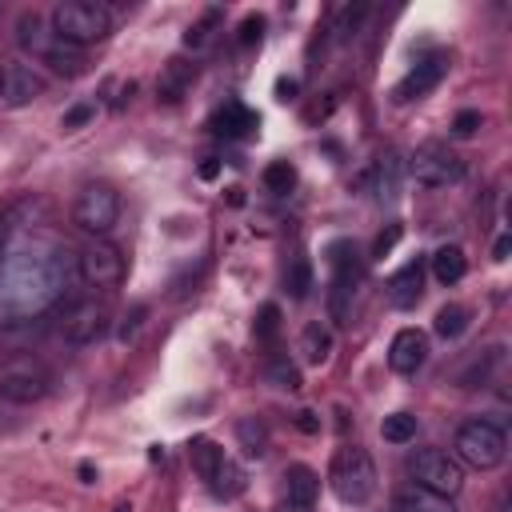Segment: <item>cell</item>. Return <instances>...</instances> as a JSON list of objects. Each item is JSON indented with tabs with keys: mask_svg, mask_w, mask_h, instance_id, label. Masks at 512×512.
I'll use <instances>...</instances> for the list:
<instances>
[{
	"mask_svg": "<svg viewBox=\"0 0 512 512\" xmlns=\"http://www.w3.org/2000/svg\"><path fill=\"white\" fill-rule=\"evenodd\" d=\"M396 240H400V224H388V232H380V236H376V244H372V256H376V260H384V256L396 248Z\"/></svg>",
	"mask_w": 512,
	"mask_h": 512,
	"instance_id": "38",
	"label": "cell"
},
{
	"mask_svg": "<svg viewBox=\"0 0 512 512\" xmlns=\"http://www.w3.org/2000/svg\"><path fill=\"white\" fill-rule=\"evenodd\" d=\"M284 492H288V504H292V508L308 512V508L316 504V496H320V476H316L308 464H292V468L284 472Z\"/></svg>",
	"mask_w": 512,
	"mask_h": 512,
	"instance_id": "15",
	"label": "cell"
},
{
	"mask_svg": "<svg viewBox=\"0 0 512 512\" xmlns=\"http://www.w3.org/2000/svg\"><path fill=\"white\" fill-rule=\"evenodd\" d=\"M216 168H220V164H216V160H212V156H208V160H204V164H200V176H204V180H212V176H216Z\"/></svg>",
	"mask_w": 512,
	"mask_h": 512,
	"instance_id": "43",
	"label": "cell"
},
{
	"mask_svg": "<svg viewBox=\"0 0 512 512\" xmlns=\"http://www.w3.org/2000/svg\"><path fill=\"white\" fill-rule=\"evenodd\" d=\"M268 380H272L276 388H288V392H292V388H300V372H296V364H292V360H284V356L268 364Z\"/></svg>",
	"mask_w": 512,
	"mask_h": 512,
	"instance_id": "33",
	"label": "cell"
},
{
	"mask_svg": "<svg viewBox=\"0 0 512 512\" xmlns=\"http://www.w3.org/2000/svg\"><path fill=\"white\" fill-rule=\"evenodd\" d=\"M48 20H52V36H60L76 48L100 44L112 32V8L100 0H60Z\"/></svg>",
	"mask_w": 512,
	"mask_h": 512,
	"instance_id": "2",
	"label": "cell"
},
{
	"mask_svg": "<svg viewBox=\"0 0 512 512\" xmlns=\"http://www.w3.org/2000/svg\"><path fill=\"white\" fill-rule=\"evenodd\" d=\"M0 76H4V64H0Z\"/></svg>",
	"mask_w": 512,
	"mask_h": 512,
	"instance_id": "47",
	"label": "cell"
},
{
	"mask_svg": "<svg viewBox=\"0 0 512 512\" xmlns=\"http://www.w3.org/2000/svg\"><path fill=\"white\" fill-rule=\"evenodd\" d=\"M280 332V308L276 304H260V312H256V336L260 340H272Z\"/></svg>",
	"mask_w": 512,
	"mask_h": 512,
	"instance_id": "34",
	"label": "cell"
},
{
	"mask_svg": "<svg viewBox=\"0 0 512 512\" xmlns=\"http://www.w3.org/2000/svg\"><path fill=\"white\" fill-rule=\"evenodd\" d=\"M392 512H456V508H452L448 496H436V492H428L420 484H404L392 496Z\"/></svg>",
	"mask_w": 512,
	"mask_h": 512,
	"instance_id": "16",
	"label": "cell"
},
{
	"mask_svg": "<svg viewBox=\"0 0 512 512\" xmlns=\"http://www.w3.org/2000/svg\"><path fill=\"white\" fill-rule=\"evenodd\" d=\"M328 484H332V492L344 504H364L376 492V464H372V456L364 448H356V444L336 448L332 468H328Z\"/></svg>",
	"mask_w": 512,
	"mask_h": 512,
	"instance_id": "4",
	"label": "cell"
},
{
	"mask_svg": "<svg viewBox=\"0 0 512 512\" xmlns=\"http://www.w3.org/2000/svg\"><path fill=\"white\" fill-rule=\"evenodd\" d=\"M276 92H280V100H292V92H296V80H276Z\"/></svg>",
	"mask_w": 512,
	"mask_h": 512,
	"instance_id": "42",
	"label": "cell"
},
{
	"mask_svg": "<svg viewBox=\"0 0 512 512\" xmlns=\"http://www.w3.org/2000/svg\"><path fill=\"white\" fill-rule=\"evenodd\" d=\"M208 488L216 492V496H224V500H232V496H240L244 492V472L224 456V464L216 468V476L208 480Z\"/></svg>",
	"mask_w": 512,
	"mask_h": 512,
	"instance_id": "28",
	"label": "cell"
},
{
	"mask_svg": "<svg viewBox=\"0 0 512 512\" xmlns=\"http://www.w3.org/2000/svg\"><path fill=\"white\" fill-rule=\"evenodd\" d=\"M16 40H20V48H28V52H44L48 48V40H52V32H44V20L36 16V12H24L20 20H16Z\"/></svg>",
	"mask_w": 512,
	"mask_h": 512,
	"instance_id": "23",
	"label": "cell"
},
{
	"mask_svg": "<svg viewBox=\"0 0 512 512\" xmlns=\"http://www.w3.org/2000/svg\"><path fill=\"white\" fill-rule=\"evenodd\" d=\"M192 76H196V68H192V64L172 60V64L164 68L160 84H156V96H160L164 104H180V100H184V92H188V84H192Z\"/></svg>",
	"mask_w": 512,
	"mask_h": 512,
	"instance_id": "20",
	"label": "cell"
},
{
	"mask_svg": "<svg viewBox=\"0 0 512 512\" xmlns=\"http://www.w3.org/2000/svg\"><path fill=\"white\" fill-rule=\"evenodd\" d=\"M256 124H260V116H256L252 108L236 104V100H228V104H224V108L212 116V128H216L220 136H248Z\"/></svg>",
	"mask_w": 512,
	"mask_h": 512,
	"instance_id": "19",
	"label": "cell"
},
{
	"mask_svg": "<svg viewBox=\"0 0 512 512\" xmlns=\"http://www.w3.org/2000/svg\"><path fill=\"white\" fill-rule=\"evenodd\" d=\"M36 96H44V76L32 72L28 64H4V76H0V104H4V108H24V104H32Z\"/></svg>",
	"mask_w": 512,
	"mask_h": 512,
	"instance_id": "14",
	"label": "cell"
},
{
	"mask_svg": "<svg viewBox=\"0 0 512 512\" xmlns=\"http://www.w3.org/2000/svg\"><path fill=\"white\" fill-rule=\"evenodd\" d=\"M292 184H296V168H292L288 160H272V164L264 168V188H268V192L284 196V192H292Z\"/></svg>",
	"mask_w": 512,
	"mask_h": 512,
	"instance_id": "32",
	"label": "cell"
},
{
	"mask_svg": "<svg viewBox=\"0 0 512 512\" xmlns=\"http://www.w3.org/2000/svg\"><path fill=\"white\" fill-rule=\"evenodd\" d=\"M92 116H96V108H92V104H76V108H68V112H64V120H60V124H64V128H80V124H84V120H92Z\"/></svg>",
	"mask_w": 512,
	"mask_h": 512,
	"instance_id": "40",
	"label": "cell"
},
{
	"mask_svg": "<svg viewBox=\"0 0 512 512\" xmlns=\"http://www.w3.org/2000/svg\"><path fill=\"white\" fill-rule=\"evenodd\" d=\"M364 16H368V4H344V8H336V20H332L336 40H352L360 32Z\"/></svg>",
	"mask_w": 512,
	"mask_h": 512,
	"instance_id": "29",
	"label": "cell"
},
{
	"mask_svg": "<svg viewBox=\"0 0 512 512\" xmlns=\"http://www.w3.org/2000/svg\"><path fill=\"white\" fill-rule=\"evenodd\" d=\"M284 288H288V296L292 300H304L308 296V288H312V264H308V256H292L288 260V268H284Z\"/></svg>",
	"mask_w": 512,
	"mask_h": 512,
	"instance_id": "26",
	"label": "cell"
},
{
	"mask_svg": "<svg viewBox=\"0 0 512 512\" xmlns=\"http://www.w3.org/2000/svg\"><path fill=\"white\" fill-rule=\"evenodd\" d=\"M428 360V336L420 328H400L388 344V368L396 376H416Z\"/></svg>",
	"mask_w": 512,
	"mask_h": 512,
	"instance_id": "13",
	"label": "cell"
},
{
	"mask_svg": "<svg viewBox=\"0 0 512 512\" xmlns=\"http://www.w3.org/2000/svg\"><path fill=\"white\" fill-rule=\"evenodd\" d=\"M76 272V256L52 232H20L0 256V320L20 324L48 312Z\"/></svg>",
	"mask_w": 512,
	"mask_h": 512,
	"instance_id": "1",
	"label": "cell"
},
{
	"mask_svg": "<svg viewBox=\"0 0 512 512\" xmlns=\"http://www.w3.org/2000/svg\"><path fill=\"white\" fill-rule=\"evenodd\" d=\"M40 60H44L56 76H68V80L84 72V48H76V44L60 40V36H52V40H48V48L40 52Z\"/></svg>",
	"mask_w": 512,
	"mask_h": 512,
	"instance_id": "17",
	"label": "cell"
},
{
	"mask_svg": "<svg viewBox=\"0 0 512 512\" xmlns=\"http://www.w3.org/2000/svg\"><path fill=\"white\" fill-rule=\"evenodd\" d=\"M452 448H456V460H460V464H468V468H476V472H488V468L504 464V456H508V436H504L500 424L476 416V420H464V424L456 428Z\"/></svg>",
	"mask_w": 512,
	"mask_h": 512,
	"instance_id": "3",
	"label": "cell"
},
{
	"mask_svg": "<svg viewBox=\"0 0 512 512\" xmlns=\"http://www.w3.org/2000/svg\"><path fill=\"white\" fill-rule=\"evenodd\" d=\"M496 260H508V236L496 240Z\"/></svg>",
	"mask_w": 512,
	"mask_h": 512,
	"instance_id": "44",
	"label": "cell"
},
{
	"mask_svg": "<svg viewBox=\"0 0 512 512\" xmlns=\"http://www.w3.org/2000/svg\"><path fill=\"white\" fill-rule=\"evenodd\" d=\"M416 416L412 412H392V416H384V424H380V436L388 440V444H408V440H416Z\"/></svg>",
	"mask_w": 512,
	"mask_h": 512,
	"instance_id": "27",
	"label": "cell"
},
{
	"mask_svg": "<svg viewBox=\"0 0 512 512\" xmlns=\"http://www.w3.org/2000/svg\"><path fill=\"white\" fill-rule=\"evenodd\" d=\"M420 284H424V260L416 256V260H408V264L392 276V284H388V288H392V292H388L392 304H396V308H412V304L420 300Z\"/></svg>",
	"mask_w": 512,
	"mask_h": 512,
	"instance_id": "18",
	"label": "cell"
},
{
	"mask_svg": "<svg viewBox=\"0 0 512 512\" xmlns=\"http://www.w3.org/2000/svg\"><path fill=\"white\" fill-rule=\"evenodd\" d=\"M188 456H192V468L200 472V480H212L216 468L224 464V448H220L216 440H208V436H196V440L188 444Z\"/></svg>",
	"mask_w": 512,
	"mask_h": 512,
	"instance_id": "22",
	"label": "cell"
},
{
	"mask_svg": "<svg viewBox=\"0 0 512 512\" xmlns=\"http://www.w3.org/2000/svg\"><path fill=\"white\" fill-rule=\"evenodd\" d=\"M260 32H264V16H248V20L240 24V44L252 48V44L260 40Z\"/></svg>",
	"mask_w": 512,
	"mask_h": 512,
	"instance_id": "39",
	"label": "cell"
},
{
	"mask_svg": "<svg viewBox=\"0 0 512 512\" xmlns=\"http://www.w3.org/2000/svg\"><path fill=\"white\" fill-rule=\"evenodd\" d=\"M328 264H332V288H328V312L336 324H348L352 316V296L360 284V256L352 240H332L328 244Z\"/></svg>",
	"mask_w": 512,
	"mask_h": 512,
	"instance_id": "6",
	"label": "cell"
},
{
	"mask_svg": "<svg viewBox=\"0 0 512 512\" xmlns=\"http://www.w3.org/2000/svg\"><path fill=\"white\" fill-rule=\"evenodd\" d=\"M444 72H448V52H428V56L416 60V64L408 68V76L392 88V100H396V104H412V100L428 96V92L444 80Z\"/></svg>",
	"mask_w": 512,
	"mask_h": 512,
	"instance_id": "12",
	"label": "cell"
},
{
	"mask_svg": "<svg viewBox=\"0 0 512 512\" xmlns=\"http://www.w3.org/2000/svg\"><path fill=\"white\" fill-rule=\"evenodd\" d=\"M464 272H468L464 248L444 244V248H436V252H432V276H436L440 284H456V280H464Z\"/></svg>",
	"mask_w": 512,
	"mask_h": 512,
	"instance_id": "21",
	"label": "cell"
},
{
	"mask_svg": "<svg viewBox=\"0 0 512 512\" xmlns=\"http://www.w3.org/2000/svg\"><path fill=\"white\" fill-rule=\"evenodd\" d=\"M236 440L248 456H264L268 452V424L256 416H244V420H236Z\"/></svg>",
	"mask_w": 512,
	"mask_h": 512,
	"instance_id": "24",
	"label": "cell"
},
{
	"mask_svg": "<svg viewBox=\"0 0 512 512\" xmlns=\"http://www.w3.org/2000/svg\"><path fill=\"white\" fill-rule=\"evenodd\" d=\"M112 512H132V504H128V500H120V504H112Z\"/></svg>",
	"mask_w": 512,
	"mask_h": 512,
	"instance_id": "45",
	"label": "cell"
},
{
	"mask_svg": "<svg viewBox=\"0 0 512 512\" xmlns=\"http://www.w3.org/2000/svg\"><path fill=\"white\" fill-rule=\"evenodd\" d=\"M108 324H112L108 304L96 300V296H84V300H76V304L64 312L60 332H64V340H68L72 348H88V344H96V340L108 332Z\"/></svg>",
	"mask_w": 512,
	"mask_h": 512,
	"instance_id": "11",
	"label": "cell"
},
{
	"mask_svg": "<svg viewBox=\"0 0 512 512\" xmlns=\"http://www.w3.org/2000/svg\"><path fill=\"white\" fill-rule=\"evenodd\" d=\"M400 156L396 152H388L380 164H376V176H380V196H392L396 192V172H400V164H396Z\"/></svg>",
	"mask_w": 512,
	"mask_h": 512,
	"instance_id": "35",
	"label": "cell"
},
{
	"mask_svg": "<svg viewBox=\"0 0 512 512\" xmlns=\"http://www.w3.org/2000/svg\"><path fill=\"white\" fill-rule=\"evenodd\" d=\"M296 424H300L304 432H316V428H320V420H316V412H300V416H296Z\"/></svg>",
	"mask_w": 512,
	"mask_h": 512,
	"instance_id": "41",
	"label": "cell"
},
{
	"mask_svg": "<svg viewBox=\"0 0 512 512\" xmlns=\"http://www.w3.org/2000/svg\"><path fill=\"white\" fill-rule=\"evenodd\" d=\"M408 476H412V484H420V488H428L436 496H448V500L464 488V464L456 456L440 452V448L412 452L408 456Z\"/></svg>",
	"mask_w": 512,
	"mask_h": 512,
	"instance_id": "8",
	"label": "cell"
},
{
	"mask_svg": "<svg viewBox=\"0 0 512 512\" xmlns=\"http://www.w3.org/2000/svg\"><path fill=\"white\" fill-rule=\"evenodd\" d=\"M480 124H484V116H480L476 108H464V112H456V120H452V136L468 140V136H476Z\"/></svg>",
	"mask_w": 512,
	"mask_h": 512,
	"instance_id": "36",
	"label": "cell"
},
{
	"mask_svg": "<svg viewBox=\"0 0 512 512\" xmlns=\"http://www.w3.org/2000/svg\"><path fill=\"white\" fill-rule=\"evenodd\" d=\"M72 220L76 228H84L88 236H104L112 232V224L120 220V192L104 180H88L80 192H76V204H72Z\"/></svg>",
	"mask_w": 512,
	"mask_h": 512,
	"instance_id": "7",
	"label": "cell"
},
{
	"mask_svg": "<svg viewBox=\"0 0 512 512\" xmlns=\"http://www.w3.org/2000/svg\"><path fill=\"white\" fill-rule=\"evenodd\" d=\"M4 220H8V216H4V212H0V236H4V228H8V224H4Z\"/></svg>",
	"mask_w": 512,
	"mask_h": 512,
	"instance_id": "46",
	"label": "cell"
},
{
	"mask_svg": "<svg viewBox=\"0 0 512 512\" xmlns=\"http://www.w3.org/2000/svg\"><path fill=\"white\" fill-rule=\"evenodd\" d=\"M408 172H412V180H416L420 188H448V184H456V180L464 176V160H460L448 144L424 140V144L412 152Z\"/></svg>",
	"mask_w": 512,
	"mask_h": 512,
	"instance_id": "9",
	"label": "cell"
},
{
	"mask_svg": "<svg viewBox=\"0 0 512 512\" xmlns=\"http://www.w3.org/2000/svg\"><path fill=\"white\" fill-rule=\"evenodd\" d=\"M48 388H52V372H48L44 360H36V356H12V360L0 368V400H4V404L28 408V404L44 400Z\"/></svg>",
	"mask_w": 512,
	"mask_h": 512,
	"instance_id": "5",
	"label": "cell"
},
{
	"mask_svg": "<svg viewBox=\"0 0 512 512\" xmlns=\"http://www.w3.org/2000/svg\"><path fill=\"white\" fill-rule=\"evenodd\" d=\"M300 352H304L308 364H324L328 352H332V332L324 324H308L304 336H300Z\"/></svg>",
	"mask_w": 512,
	"mask_h": 512,
	"instance_id": "25",
	"label": "cell"
},
{
	"mask_svg": "<svg viewBox=\"0 0 512 512\" xmlns=\"http://www.w3.org/2000/svg\"><path fill=\"white\" fill-rule=\"evenodd\" d=\"M144 316H148V308H144V304H136V308L124 316V324H120V340H124V344H128V340H136V332L144 328Z\"/></svg>",
	"mask_w": 512,
	"mask_h": 512,
	"instance_id": "37",
	"label": "cell"
},
{
	"mask_svg": "<svg viewBox=\"0 0 512 512\" xmlns=\"http://www.w3.org/2000/svg\"><path fill=\"white\" fill-rule=\"evenodd\" d=\"M216 28H220V8H204V16L184 32V44H188V48H204Z\"/></svg>",
	"mask_w": 512,
	"mask_h": 512,
	"instance_id": "31",
	"label": "cell"
},
{
	"mask_svg": "<svg viewBox=\"0 0 512 512\" xmlns=\"http://www.w3.org/2000/svg\"><path fill=\"white\" fill-rule=\"evenodd\" d=\"M464 328H468V308H464V304H444V308L436 312V332H440L444 340H456Z\"/></svg>",
	"mask_w": 512,
	"mask_h": 512,
	"instance_id": "30",
	"label": "cell"
},
{
	"mask_svg": "<svg viewBox=\"0 0 512 512\" xmlns=\"http://www.w3.org/2000/svg\"><path fill=\"white\" fill-rule=\"evenodd\" d=\"M76 276L88 284V288H120L124 284V256L116 244L108 240H88L80 252H76Z\"/></svg>",
	"mask_w": 512,
	"mask_h": 512,
	"instance_id": "10",
	"label": "cell"
}]
</instances>
